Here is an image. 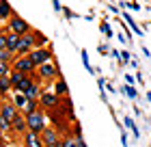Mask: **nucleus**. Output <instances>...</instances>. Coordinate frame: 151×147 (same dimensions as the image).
Returning <instances> with one entry per match:
<instances>
[{
    "mask_svg": "<svg viewBox=\"0 0 151 147\" xmlns=\"http://www.w3.org/2000/svg\"><path fill=\"white\" fill-rule=\"evenodd\" d=\"M26 125H28V130L30 132H35V134H41V132L45 130V119L43 115L39 113H30V115H26Z\"/></svg>",
    "mask_w": 151,
    "mask_h": 147,
    "instance_id": "1",
    "label": "nucleus"
},
{
    "mask_svg": "<svg viewBox=\"0 0 151 147\" xmlns=\"http://www.w3.org/2000/svg\"><path fill=\"white\" fill-rule=\"evenodd\" d=\"M41 143H43V147H60V138L56 134V130L45 128L41 132Z\"/></svg>",
    "mask_w": 151,
    "mask_h": 147,
    "instance_id": "2",
    "label": "nucleus"
},
{
    "mask_svg": "<svg viewBox=\"0 0 151 147\" xmlns=\"http://www.w3.org/2000/svg\"><path fill=\"white\" fill-rule=\"evenodd\" d=\"M28 56H30V61L35 63V65H43V63H50L52 52H50V50H45V48H39V50H32Z\"/></svg>",
    "mask_w": 151,
    "mask_h": 147,
    "instance_id": "3",
    "label": "nucleus"
},
{
    "mask_svg": "<svg viewBox=\"0 0 151 147\" xmlns=\"http://www.w3.org/2000/svg\"><path fill=\"white\" fill-rule=\"evenodd\" d=\"M35 63L30 61V56H24V59H17L15 61V72H22V74H26L28 76L30 72H35Z\"/></svg>",
    "mask_w": 151,
    "mask_h": 147,
    "instance_id": "4",
    "label": "nucleus"
},
{
    "mask_svg": "<svg viewBox=\"0 0 151 147\" xmlns=\"http://www.w3.org/2000/svg\"><path fill=\"white\" fill-rule=\"evenodd\" d=\"M39 76L41 78H58V67L54 65V63H43V65H39Z\"/></svg>",
    "mask_w": 151,
    "mask_h": 147,
    "instance_id": "5",
    "label": "nucleus"
},
{
    "mask_svg": "<svg viewBox=\"0 0 151 147\" xmlns=\"http://www.w3.org/2000/svg\"><path fill=\"white\" fill-rule=\"evenodd\" d=\"M32 43H35V37H32V35H24V37H19L17 52H22V54H28V52H30V48H32Z\"/></svg>",
    "mask_w": 151,
    "mask_h": 147,
    "instance_id": "6",
    "label": "nucleus"
},
{
    "mask_svg": "<svg viewBox=\"0 0 151 147\" xmlns=\"http://www.w3.org/2000/svg\"><path fill=\"white\" fill-rule=\"evenodd\" d=\"M0 117H4L6 121H11V123H13V119L17 117V108H15V104H2V108H0Z\"/></svg>",
    "mask_w": 151,
    "mask_h": 147,
    "instance_id": "7",
    "label": "nucleus"
},
{
    "mask_svg": "<svg viewBox=\"0 0 151 147\" xmlns=\"http://www.w3.org/2000/svg\"><path fill=\"white\" fill-rule=\"evenodd\" d=\"M41 104H43L45 108H56L58 106V95L56 93H41Z\"/></svg>",
    "mask_w": 151,
    "mask_h": 147,
    "instance_id": "8",
    "label": "nucleus"
},
{
    "mask_svg": "<svg viewBox=\"0 0 151 147\" xmlns=\"http://www.w3.org/2000/svg\"><path fill=\"white\" fill-rule=\"evenodd\" d=\"M24 145H26V147H43V143H41V136L35 134V132H30V130L24 134Z\"/></svg>",
    "mask_w": 151,
    "mask_h": 147,
    "instance_id": "9",
    "label": "nucleus"
},
{
    "mask_svg": "<svg viewBox=\"0 0 151 147\" xmlns=\"http://www.w3.org/2000/svg\"><path fill=\"white\" fill-rule=\"evenodd\" d=\"M11 128L15 130V132H22V134H26V132H28V125H26V117H22V115H17L15 119H13Z\"/></svg>",
    "mask_w": 151,
    "mask_h": 147,
    "instance_id": "10",
    "label": "nucleus"
},
{
    "mask_svg": "<svg viewBox=\"0 0 151 147\" xmlns=\"http://www.w3.org/2000/svg\"><path fill=\"white\" fill-rule=\"evenodd\" d=\"M11 28H13V33H15V35H19V37H22V35H24L26 30H28V24H26L24 20L15 17V20L11 22Z\"/></svg>",
    "mask_w": 151,
    "mask_h": 147,
    "instance_id": "11",
    "label": "nucleus"
},
{
    "mask_svg": "<svg viewBox=\"0 0 151 147\" xmlns=\"http://www.w3.org/2000/svg\"><path fill=\"white\" fill-rule=\"evenodd\" d=\"M17 46H19V35H6V50L9 52H15L17 50Z\"/></svg>",
    "mask_w": 151,
    "mask_h": 147,
    "instance_id": "12",
    "label": "nucleus"
},
{
    "mask_svg": "<svg viewBox=\"0 0 151 147\" xmlns=\"http://www.w3.org/2000/svg\"><path fill=\"white\" fill-rule=\"evenodd\" d=\"M24 95H26V97H28V100H37V97L41 95V89H39V87L35 85V82H32V85H30L28 89H26V91H24Z\"/></svg>",
    "mask_w": 151,
    "mask_h": 147,
    "instance_id": "13",
    "label": "nucleus"
},
{
    "mask_svg": "<svg viewBox=\"0 0 151 147\" xmlns=\"http://www.w3.org/2000/svg\"><path fill=\"white\" fill-rule=\"evenodd\" d=\"M13 102H15V108L24 110V108H26V104H28V97H26L24 93H15V97H13Z\"/></svg>",
    "mask_w": 151,
    "mask_h": 147,
    "instance_id": "14",
    "label": "nucleus"
},
{
    "mask_svg": "<svg viewBox=\"0 0 151 147\" xmlns=\"http://www.w3.org/2000/svg\"><path fill=\"white\" fill-rule=\"evenodd\" d=\"M125 125H127V128H129V130L134 132V136H136V138L140 136V132H138V128H136V123L132 121V117H125Z\"/></svg>",
    "mask_w": 151,
    "mask_h": 147,
    "instance_id": "15",
    "label": "nucleus"
},
{
    "mask_svg": "<svg viewBox=\"0 0 151 147\" xmlns=\"http://www.w3.org/2000/svg\"><path fill=\"white\" fill-rule=\"evenodd\" d=\"M123 93H125L127 97H132V100H136V97H138V93H136V89H134L132 85H125V87H123Z\"/></svg>",
    "mask_w": 151,
    "mask_h": 147,
    "instance_id": "16",
    "label": "nucleus"
},
{
    "mask_svg": "<svg viewBox=\"0 0 151 147\" xmlns=\"http://www.w3.org/2000/svg\"><path fill=\"white\" fill-rule=\"evenodd\" d=\"M37 110H39V108H37V102H35V100H28V104H26V108H24V113L30 115V113H37Z\"/></svg>",
    "mask_w": 151,
    "mask_h": 147,
    "instance_id": "17",
    "label": "nucleus"
},
{
    "mask_svg": "<svg viewBox=\"0 0 151 147\" xmlns=\"http://www.w3.org/2000/svg\"><path fill=\"white\" fill-rule=\"evenodd\" d=\"M9 89H11V80L6 78V76H4V78H0V93H6Z\"/></svg>",
    "mask_w": 151,
    "mask_h": 147,
    "instance_id": "18",
    "label": "nucleus"
},
{
    "mask_svg": "<svg viewBox=\"0 0 151 147\" xmlns=\"http://www.w3.org/2000/svg\"><path fill=\"white\" fill-rule=\"evenodd\" d=\"M67 93V82L65 80H58V85H56V95H65Z\"/></svg>",
    "mask_w": 151,
    "mask_h": 147,
    "instance_id": "19",
    "label": "nucleus"
},
{
    "mask_svg": "<svg viewBox=\"0 0 151 147\" xmlns=\"http://www.w3.org/2000/svg\"><path fill=\"white\" fill-rule=\"evenodd\" d=\"M11 13V9H9V4L6 2H0V17H6Z\"/></svg>",
    "mask_w": 151,
    "mask_h": 147,
    "instance_id": "20",
    "label": "nucleus"
},
{
    "mask_svg": "<svg viewBox=\"0 0 151 147\" xmlns=\"http://www.w3.org/2000/svg\"><path fill=\"white\" fill-rule=\"evenodd\" d=\"M0 130H4V132H9L11 130V121H6L4 117H0Z\"/></svg>",
    "mask_w": 151,
    "mask_h": 147,
    "instance_id": "21",
    "label": "nucleus"
},
{
    "mask_svg": "<svg viewBox=\"0 0 151 147\" xmlns=\"http://www.w3.org/2000/svg\"><path fill=\"white\" fill-rule=\"evenodd\" d=\"M60 147H76V138H63Z\"/></svg>",
    "mask_w": 151,
    "mask_h": 147,
    "instance_id": "22",
    "label": "nucleus"
},
{
    "mask_svg": "<svg viewBox=\"0 0 151 147\" xmlns=\"http://www.w3.org/2000/svg\"><path fill=\"white\" fill-rule=\"evenodd\" d=\"M9 56H11V52L6 50V48H2V50H0V61L6 63V61H9Z\"/></svg>",
    "mask_w": 151,
    "mask_h": 147,
    "instance_id": "23",
    "label": "nucleus"
},
{
    "mask_svg": "<svg viewBox=\"0 0 151 147\" xmlns=\"http://www.w3.org/2000/svg\"><path fill=\"white\" fill-rule=\"evenodd\" d=\"M82 63H84V65H86V69H88V72H93V67H91V63H88V54H86L84 50H82Z\"/></svg>",
    "mask_w": 151,
    "mask_h": 147,
    "instance_id": "24",
    "label": "nucleus"
},
{
    "mask_svg": "<svg viewBox=\"0 0 151 147\" xmlns=\"http://www.w3.org/2000/svg\"><path fill=\"white\" fill-rule=\"evenodd\" d=\"M6 72H9L6 63H2V61H0V78H4V76H6Z\"/></svg>",
    "mask_w": 151,
    "mask_h": 147,
    "instance_id": "25",
    "label": "nucleus"
},
{
    "mask_svg": "<svg viewBox=\"0 0 151 147\" xmlns=\"http://www.w3.org/2000/svg\"><path fill=\"white\" fill-rule=\"evenodd\" d=\"M119 54H121V61H123V63L129 61V52H119Z\"/></svg>",
    "mask_w": 151,
    "mask_h": 147,
    "instance_id": "26",
    "label": "nucleus"
},
{
    "mask_svg": "<svg viewBox=\"0 0 151 147\" xmlns=\"http://www.w3.org/2000/svg\"><path fill=\"white\" fill-rule=\"evenodd\" d=\"M2 48H6V37H4V35H0V50H2Z\"/></svg>",
    "mask_w": 151,
    "mask_h": 147,
    "instance_id": "27",
    "label": "nucleus"
},
{
    "mask_svg": "<svg viewBox=\"0 0 151 147\" xmlns=\"http://www.w3.org/2000/svg\"><path fill=\"white\" fill-rule=\"evenodd\" d=\"M76 147H86V145H84V141H82V136L76 138Z\"/></svg>",
    "mask_w": 151,
    "mask_h": 147,
    "instance_id": "28",
    "label": "nucleus"
},
{
    "mask_svg": "<svg viewBox=\"0 0 151 147\" xmlns=\"http://www.w3.org/2000/svg\"><path fill=\"white\" fill-rule=\"evenodd\" d=\"M11 147H13V145H11Z\"/></svg>",
    "mask_w": 151,
    "mask_h": 147,
    "instance_id": "29",
    "label": "nucleus"
}]
</instances>
